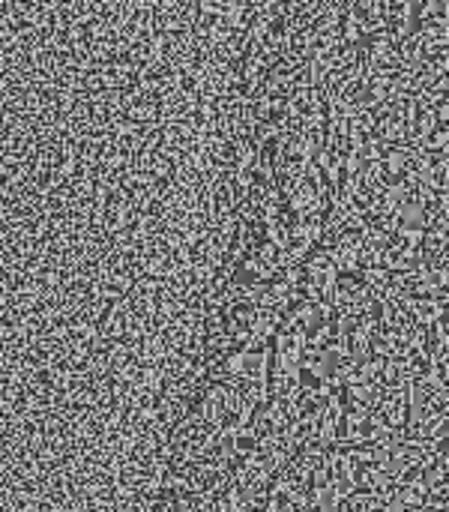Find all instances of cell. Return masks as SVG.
Returning a JSON list of instances; mask_svg holds the SVG:
<instances>
[{
    "label": "cell",
    "mask_w": 449,
    "mask_h": 512,
    "mask_svg": "<svg viewBox=\"0 0 449 512\" xmlns=\"http://www.w3.org/2000/svg\"><path fill=\"white\" fill-rule=\"evenodd\" d=\"M216 315L228 342L237 348H264L279 324V315L261 306L252 294H237V300H228Z\"/></svg>",
    "instance_id": "cell-1"
},
{
    "label": "cell",
    "mask_w": 449,
    "mask_h": 512,
    "mask_svg": "<svg viewBox=\"0 0 449 512\" xmlns=\"http://www.w3.org/2000/svg\"><path fill=\"white\" fill-rule=\"evenodd\" d=\"M264 348H237L225 345L213 354H207V381L234 387L249 378H264Z\"/></svg>",
    "instance_id": "cell-2"
},
{
    "label": "cell",
    "mask_w": 449,
    "mask_h": 512,
    "mask_svg": "<svg viewBox=\"0 0 449 512\" xmlns=\"http://www.w3.org/2000/svg\"><path fill=\"white\" fill-rule=\"evenodd\" d=\"M330 189L327 183L309 168L300 177H291L279 183V216L282 219H300V216H318Z\"/></svg>",
    "instance_id": "cell-3"
},
{
    "label": "cell",
    "mask_w": 449,
    "mask_h": 512,
    "mask_svg": "<svg viewBox=\"0 0 449 512\" xmlns=\"http://www.w3.org/2000/svg\"><path fill=\"white\" fill-rule=\"evenodd\" d=\"M333 318V309L327 300H318V297H306V294H297L291 300V306L279 315L282 324H288L291 330L303 333L306 336V345H321L327 339V324Z\"/></svg>",
    "instance_id": "cell-4"
},
{
    "label": "cell",
    "mask_w": 449,
    "mask_h": 512,
    "mask_svg": "<svg viewBox=\"0 0 449 512\" xmlns=\"http://www.w3.org/2000/svg\"><path fill=\"white\" fill-rule=\"evenodd\" d=\"M357 57L363 72H396L399 69V39L387 27L366 30L357 42Z\"/></svg>",
    "instance_id": "cell-5"
},
{
    "label": "cell",
    "mask_w": 449,
    "mask_h": 512,
    "mask_svg": "<svg viewBox=\"0 0 449 512\" xmlns=\"http://www.w3.org/2000/svg\"><path fill=\"white\" fill-rule=\"evenodd\" d=\"M336 279H339V267L330 261V255L324 249H312L309 255H303L297 261V288L306 297L330 300Z\"/></svg>",
    "instance_id": "cell-6"
},
{
    "label": "cell",
    "mask_w": 449,
    "mask_h": 512,
    "mask_svg": "<svg viewBox=\"0 0 449 512\" xmlns=\"http://www.w3.org/2000/svg\"><path fill=\"white\" fill-rule=\"evenodd\" d=\"M228 408H231V387L207 381V387L189 402L186 420H192L195 426H204V429L216 432L228 420Z\"/></svg>",
    "instance_id": "cell-7"
},
{
    "label": "cell",
    "mask_w": 449,
    "mask_h": 512,
    "mask_svg": "<svg viewBox=\"0 0 449 512\" xmlns=\"http://www.w3.org/2000/svg\"><path fill=\"white\" fill-rule=\"evenodd\" d=\"M420 234L417 228L396 225L384 234L381 243V267L387 270H408L420 261Z\"/></svg>",
    "instance_id": "cell-8"
},
{
    "label": "cell",
    "mask_w": 449,
    "mask_h": 512,
    "mask_svg": "<svg viewBox=\"0 0 449 512\" xmlns=\"http://www.w3.org/2000/svg\"><path fill=\"white\" fill-rule=\"evenodd\" d=\"M321 249L330 255V261L339 267V273L363 267V222L354 228L321 234Z\"/></svg>",
    "instance_id": "cell-9"
},
{
    "label": "cell",
    "mask_w": 449,
    "mask_h": 512,
    "mask_svg": "<svg viewBox=\"0 0 449 512\" xmlns=\"http://www.w3.org/2000/svg\"><path fill=\"white\" fill-rule=\"evenodd\" d=\"M297 294H300V288H297V264L294 261H285L261 288L252 291V297L276 315H282Z\"/></svg>",
    "instance_id": "cell-10"
},
{
    "label": "cell",
    "mask_w": 449,
    "mask_h": 512,
    "mask_svg": "<svg viewBox=\"0 0 449 512\" xmlns=\"http://www.w3.org/2000/svg\"><path fill=\"white\" fill-rule=\"evenodd\" d=\"M297 414V405L294 402H282V399H273V396H264L252 414H249V432L255 438H273V435H282L288 429V423L294 420Z\"/></svg>",
    "instance_id": "cell-11"
},
{
    "label": "cell",
    "mask_w": 449,
    "mask_h": 512,
    "mask_svg": "<svg viewBox=\"0 0 449 512\" xmlns=\"http://www.w3.org/2000/svg\"><path fill=\"white\" fill-rule=\"evenodd\" d=\"M372 138L381 147L408 141V99L387 102L384 108L372 114Z\"/></svg>",
    "instance_id": "cell-12"
},
{
    "label": "cell",
    "mask_w": 449,
    "mask_h": 512,
    "mask_svg": "<svg viewBox=\"0 0 449 512\" xmlns=\"http://www.w3.org/2000/svg\"><path fill=\"white\" fill-rule=\"evenodd\" d=\"M321 246V222L318 216L285 219V261H300L312 249Z\"/></svg>",
    "instance_id": "cell-13"
},
{
    "label": "cell",
    "mask_w": 449,
    "mask_h": 512,
    "mask_svg": "<svg viewBox=\"0 0 449 512\" xmlns=\"http://www.w3.org/2000/svg\"><path fill=\"white\" fill-rule=\"evenodd\" d=\"M303 87V78H300V63L288 54L282 57H273L267 72H264V81H261V90L270 93V96H291L294 90Z\"/></svg>",
    "instance_id": "cell-14"
},
{
    "label": "cell",
    "mask_w": 449,
    "mask_h": 512,
    "mask_svg": "<svg viewBox=\"0 0 449 512\" xmlns=\"http://www.w3.org/2000/svg\"><path fill=\"white\" fill-rule=\"evenodd\" d=\"M381 396V387L375 381H345L336 387V399L342 411H372Z\"/></svg>",
    "instance_id": "cell-15"
},
{
    "label": "cell",
    "mask_w": 449,
    "mask_h": 512,
    "mask_svg": "<svg viewBox=\"0 0 449 512\" xmlns=\"http://www.w3.org/2000/svg\"><path fill=\"white\" fill-rule=\"evenodd\" d=\"M417 24V12H414V0H390L384 9V24L396 39L408 36Z\"/></svg>",
    "instance_id": "cell-16"
}]
</instances>
